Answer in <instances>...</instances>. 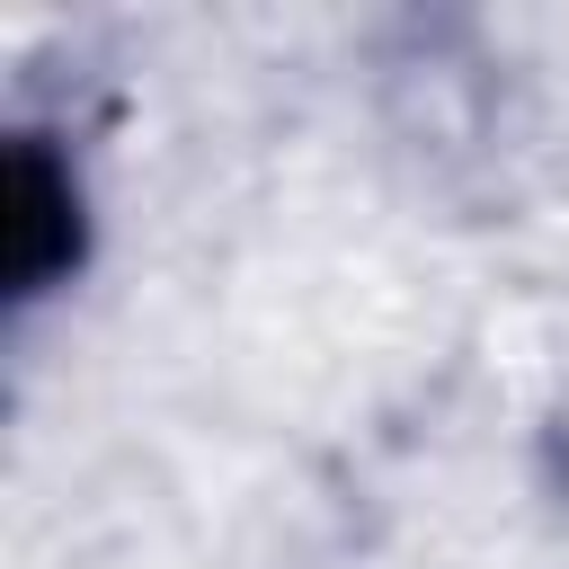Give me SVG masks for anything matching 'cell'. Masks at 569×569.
<instances>
[{
    "label": "cell",
    "mask_w": 569,
    "mask_h": 569,
    "mask_svg": "<svg viewBox=\"0 0 569 569\" xmlns=\"http://www.w3.org/2000/svg\"><path fill=\"white\" fill-rule=\"evenodd\" d=\"M9 302H44L89 267V187L53 133H9Z\"/></svg>",
    "instance_id": "cell-1"
}]
</instances>
